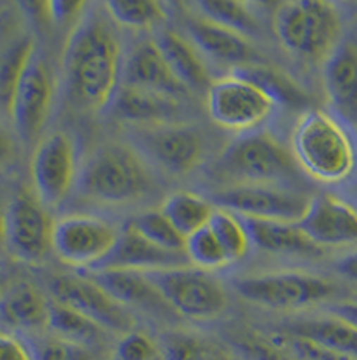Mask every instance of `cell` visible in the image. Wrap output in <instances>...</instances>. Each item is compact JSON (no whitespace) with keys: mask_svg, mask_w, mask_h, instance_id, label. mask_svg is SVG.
<instances>
[{"mask_svg":"<svg viewBox=\"0 0 357 360\" xmlns=\"http://www.w3.org/2000/svg\"><path fill=\"white\" fill-rule=\"evenodd\" d=\"M123 61L121 43L111 18L85 12L70 32L63 51L70 97L92 112L108 109L121 87Z\"/></svg>","mask_w":357,"mask_h":360,"instance_id":"obj_1","label":"cell"},{"mask_svg":"<svg viewBox=\"0 0 357 360\" xmlns=\"http://www.w3.org/2000/svg\"><path fill=\"white\" fill-rule=\"evenodd\" d=\"M291 153L308 177L335 186L357 172V140L346 121L322 109L299 116L291 133Z\"/></svg>","mask_w":357,"mask_h":360,"instance_id":"obj_2","label":"cell"},{"mask_svg":"<svg viewBox=\"0 0 357 360\" xmlns=\"http://www.w3.org/2000/svg\"><path fill=\"white\" fill-rule=\"evenodd\" d=\"M77 184L84 198L104 204L137 202L154 189L143 157L125 145H106L94 151Z\"/></svg>","mask_w":357,"mask_h":360,"instance_id":"obj_3","label":"cell"},{"mask_svg":"<svg viewBox=\"0 0 357 360\" xmlns=\"http://www.w3.org/2000/svg\"><path fill=\"white\" fill-rule=\"evenodd\" d=\"M274 34L281 46L301 60H327L340 44L342 19L325 0H291L274 11Z\"/></svg>","mask_w":357,"mask_h":360,"instance_id":"obj_4","label":"cell"},{"mask_svg":"<svg viewBox=\"0 0 357 360\" xmlns=\"http://www.w3.org/2000/svg\"><path fill=\"white\" fill-rule=\"evenodd\" d=\"M216 169L235 186L288 187L298 179L291 150L265 131L238 134L223 150Z\"/></svg>","mask_w":357,"mask_h":360,"instance_id":"obj_5","label":"cell"},{"mask_svg":"<svg viewBox=\"0 0 357 360\" xmlns=\"http://www.w3.org/2000/svg\"><path fill=\"white\" fill-rule=\"evenodd\" d=\"M206 105L215 124L237 134L258 131L282 108L268 89L240 72L213 80Z\"/></svg>","mask_w":357,"mask_h":360,"instance_id":"obj_6","label":"cell"},{"mask_svg":"<svg viewBox=\"0 0 357 360\" xmlns=\"http://www.w3.org/2000/svg\"><path fill=\"white\" fill-rule=\"evenodd\" d=\"M163 300L180 316L191 320H215L228 306L227 290L206 270L172 267L143 272Z\"/></svg>","mask_w":357,"mask_h":360,"instance_id":"obj_7","label":"cell"},{"mask_svg":"<svg viewBox=\"0 0 357 360\" xmlns=\"http://www.w3.org/2000/svg\"><path fill=\"white\" fill-rule=\"evenodd\" d=\"M233 289L253 304L270 309H299L328 300L334 284L303 272H270L233 281Z\"/></svg>","mask_w":357,"mask_h":360,"instance_id":"obj_8","label":"cell"},{"mask_svg":"<svg viewBox=\"0 0 357 360\" xmlns=\"http://www.w3.org/2000/svg\"><path fill=\"white\" fill-rule=\"evenodd\" d=\"M50 290L53 301L79 311L106 331L121 335L134 331L137 321L131 311L85 274L55 276L50 282Z\"/></svg>","mask_w":357,"mask_h":360,"instance_id":"obj_9","label":"cell"},{"mask_svg":"<svg viewBox=\"0 0 357 360\" xmlns=\"http://www.w3.org/2000/svg\"><path fill=\"white\" fill-rule=\"evenodd\" d=\"M31 177L36 198L46 210L58 207L77 182V143L56 131L39 143L32 155Z\"/></svg>","mask_w":357,"mask_h":360,"instance_id":"obj_10","label":"cell"},{"mask_svg":"<svg viewBox=\"0 0 357 360\" xmlns=\"http://www.w3.org/2000/svg\"><path fill=\"white\" fill-rule=\"evenodd\" d=\"M119 231L108 221L92 216H67L55 223L51 248L55 255L79 269H94L116 245Z\"/></svg>","mask_w":357,"mask_h":360,"instance_id":"obj_11","label":"cell"},{"mask_svg":"<svg viewBox=\"0 0 357 360\" xmlns=\"http://www.w3.org/2000/svg\"><path fill=\"white\" fill-rule=\"evenodd\" d=\"M215 204L237 216L298 224L311 198L291 187L232 186L213 195Z\"/></svg>","mask_w":357,"mask_h":360,"instance_id":"obj_12","label":"cell"},{"mask_svg":"<svg viewBox=\"0 0 357 360\" xmlns=\"http://www.w3.org/2000/svg\"><path fill=\"white\" fill-rule=\"evenodd\" d=\"M6 245L15 259L38 264L46 259L53 241L55 221L38 198L20 192L4 212Z\"/></svg>","mask_w":357,"mask_h":360,"instance_id":"obj_13","label":"cell"},{"mask_svg":"<svg viewBox=\"0 0 357 360\" xmlns=\"http://www.w3.org/2000/svg\"><path fill=\"white\" fill-rule=\"evenodd\" d=\"M134 141L146 158L170 174H189L198 169L204 157L201 134L191 126L179 122L139 128Z\"/></svg>","mask_w":357,"mask_h":360,"instance_id":"obj_14","label":"cell"},{"mask_svg":"<svg viewBox=\"0 0 357 360\" xmlns=\"http://www.w3.org/2000/svg\"><path fill=\"white\" fill-rule=\"evenodd\" d=\"M53 75L39 56H32L15 85L9 112L19 136L32 141L46 124L53 104Z\"/></svg>","mask_w":357,"mask_h":360,"instance_id":"obj_15","label":"cell"},{"mask_svg":"<svg viewBox=\"0 0 357 360\" xmlns=\"http://www.w3.org/2000/svg\"><path fill=\"white\" fill-rule=\"evenodd\" d=\"M298 228L322 247L357 243V211L330 194L311 198Z\"/></svg>","mask_w":357,"mask_h":360,"instance_id":"obj_16","label":"cell"},{"mask_svg":"<svg viewBox=\"0 0 357 360\" xmlns=\"http://www.w3.org/2000/svg\"><path fill=\"white\" fill-rule=\"evenodd\" d=\"M123 87L146 90L172 99H184L189 90L184 87L170 70L162 51L154 39H146L131 48L130 55L123 61Z\"/></svg>","mask_w":357,"mask_h":360,"instance_id":"obj_17","label":"cell"},{"mask_svg":"<svg viewBox=\"0 0 357 360\" xmlns=\"http://www.w3.org/2000/svg\"><path fill=\"white\" fill-rule=\"evenodd\" d=\"M186 265H189L186 253L163 250V248L143 238L128 223L119 231L116 245H114L109 255L90 270L116 269L149 272V270L186 267Z\"/></svg>","mask_w":357,"mask_h":360,"instance_id":"obj_18","label":"cell"},{"mask_svg":"<svg viewBox=\"0 0 357 360\" xmlns=\"http://www.w3.org/2000/svg\"><path fill=\"white\" fill-rule=\"evenodd\" d=\"M186 32L189 41L209 58L237 65L238 68L261 65L262 58L249 38L238 32L211 22V20L196 15L186 19Z\"/></svg>","mask_w":357,"mask_h":360,"instance_id":"obj_19","label":"cell"},{"mask_svg":"<svg viewBox=\"0 0 357 360\" xmlns=\"http://www.w3.org/2000/svg\"><path fill=\"white\" fill-rule=\"evenodd\" d=\"M126 308H138L157 316L177 314L146 276L138 270H87L84 272Z\"/></svg>","mask_w":357,"mask_h":360,"instance_id":"obj_20","label":"cell"},{"mask_svg":"<svg viewBox=\"0 0 357 360\" xmlns=\"http://www.w3.org/2000/svg\"><path fill=\"white\" fill-rule=\"evenodd\" d=\"M323 87L340 120L357 124V48L340 43L323 65Z\"/></svg>","mask_w":357,"mask_h":360,"instance_id":"obj_21","label":"cell"},{"mask_svg":"<svg viewBox=\"0 0 357 360\" xmlns=\"http://www.w3.org/2000/svg\"><path fill=\"white\" fill-rule=\"evenodd\" d=\"M155 44L162 51L170 70L187 90H206L211 87L213 79L206 61L194 44L172 30H158Z\"/></svg>","mask_w":357,"mask_h":360,"instance_id":"obj_22","label":"cell"},{"mask_svg":"<svg viewBox=\"0 0 357 360\" xmlns=\"http://www.w3.org/2000/svg\"><path fill=\"white\" fill-rule=\"evenodd\" d=\"M247 230L250 243L261 250L281 255H303L317 257L322 255V248L315 245L298 228V224L282 223V221L249 218L238 216Z\"/></svg>","mask_w":357,"mask_h":360,"instance_id":"obj_23","label":"cell"},{"mask_svg":"<svg viewBox=\"0 0 357 360\" xmlns=\"http://www.w3.org/2000/svg\"><path fill=\"white\" fill-rule=\"evenodd\" d=\"M50 300L31 282H18L0 296V321L23 331L48 328Z\"/></svg>","mask_w":357,"mask_h":360,"instance_id":"obj_24","label":"cell"},{"mask_svg":"<svg viewBox=\"0 0 357 360\" xmlns=\"http://www.w3.org/2000/svg\"><path fill=\"white\" fill-rule=\"evenodd\" d=\"M121 120L142 124V128L158 124H170L177 116L180 101L146 90L119 87L113 104Z\"/></svg>","mask_w":357,"mask_h":360,"instance_id":"obj_25","label":"cell"},{"mask_svg":"<svg viewBox=\"0 0 357 360\" xmlns=\"http://www.w3.org/2000/svg\"><path fill=\"white\" fill-rule=\"evenodd\" d=\"M284 330L286 333L318 343L344 357L357 359V330L334 316L294 321Z\"/></svg>","mask_w":357,"mask_h":360,"instance_id":"obj_26","label":"cell"},{"mask_svg":"<svg viewBox=\"0 0 357 360\" xmlns=\"http://www.w3.org/2000/svg\"><path fill=\"white\" fill-rule=\"evenodd\" d=\"M48 330L56 337L65 340L80 343V345L92 347L101 345L108 338L109 331L101 328L97 323L89 320L79 311L68 308L61 302L50 301V318H48Z\"/></svg>","mask_w":357,"mask_h":360,"instance_id":"obj_27","label":"cell"},{"mask_svg":"<svg viewBox=\"0 0 357 360\" xmlns=\"http://www.w3.org/2000/svg\"><path fill=\"white\" fill-rule=\"evenodd\" d=\"M172 226L177 230L184 238L191 236L201 228L208 226L215 207L208 199L201 198L192 192H175L169 195L163 202L162 210Z\"/></svg>","mask_w":357,"mask_h":360,"instance_id":"obj_28","label":"cell"},{"mask_svg":"<svg viewBox=\"0 0 357 360\" xmlns=\"http://www.w3.org/2000/svg\"><path fill=\"white\" fill-rule=\"evenodd\" d=\"M198 7V15L228 27V30L245 36L256 38L261 32V20L250 4L238 0H201L194 4Z\"/></svg>","mask_w":357,"mask_h":360,"instance_id":"obj_29","label":"cell"},{"mask_svg":"<svg viewBox=\"0 0 357 360\" xmlns=\"http://www.w3.org/2000/svg\"><path fill=\"white\" fill-rule=\"evenodd\" d=\"M104 7L113 22L131 30H151L167 20L165 7L155 0H109Z\"/></svg>","mask_w":357,"mask_h":360,"instance_id":"obj_30","label":"cell"},{"mask_svg":"<svg viewBox=\"0 0 357 360\" xmlns=\"http://www.w3.org/2000/svg\"><path fill=\"white\" fill-rule=\"evenodd\" d=\"M208 226L211 228L213 235L218 240L225 255L228 257L230 264L242 260L247 255L250 240L244 223L237 214L227 210H221V207H215V212H213Z\"/></svg>","mask_w":357,"mask_h":360,"instance_id":"obj_31","label":"cell"},{"mask_svg":"<svg viewBox=\"0 0 357 360\" xmlns=\"http://www.w3.org/2000/svg\"><path fill=\"white\" fill-rule=\"evenodd\" d=\"M131 226L137 230L143 238L150 243L157 245L167 252L186 253V238L172 226V223L165 218L162 211H146L138 214L130 221Z\"/></svg>","mask_w":357,"mask_h":360,"instance_id":"obj_32","label":"cell"},{"mask_svg":"<svg viewBox=\"0 0 357 360\" xmlns=\"http://www.w3.org/2000/svg\"><path fill=\"white\" fill-rule=\"evenodd\" d=\"M35 55V41L26 36L12 44L0 58V104L4 108L9 109L15 85H18L26 65Z\"/></svg>","mask_w":357,"mask_h":360,"instance_id":"obj_33","label":"cell"},{"mask_svg":"<svg viewBox=\"0 0 357 360\" xmlns=\"http://www.w3.org/2000/svg\"><path fill=\"white\" fill-rule=\"evenodd\" d=\"M186 257L189 264L201 270H216L228 265V257L213 235L211 228L204 226L186 238Z\"/></svg>","mask_w":357,"mask_h":360,"instance_id":"obj_34","label":"cell"},{"mask_svg":"<svg viewBox=\"0 0 357 360\" xmlns=\"http://www.w3.org/2000/svg\"><path fill=\"white\" fill-rule=\"evenodd\" d=\"M35 360H94L92 349L65 340L56 335L32 338L27 342Z\"/></svg>","mask_w":357,"mask_h":360,"instance_id":"obj_35","label":"cell"},{"mask_svg":"<svg viewBox=\"0 0 357 360\" xmlns=\"http://www.w3.org/2000/svg\"><path fill=\"white\" fill-rule=\"evenodd\" d=\"M167 360H228L209 343L191 335H170L165 340Z\"/></svg>","mask_w":357,"mask_h":360,"instance_id":"obj_36","label":"cell"},{"mask_svg":"<svg viewBox=\"0 0 357 360\" xmlns=\"http://www.w3.org/2000/svg\"><path fill=\"white\" fill-rule=\"evenodd\" d=\"M116 355L119 360H155L157 347L146 335L139 331L123 335L116 347Z\"/></svg>","mask_w":357,"mask_h":360,"instance_id":"obj_37","label":"cell"},{"mask_svg":"<svg viewBox=\"0 0 357 360\" xmlns=\"http://www.w3.org/2000/svg\"><path fill=\"white\" fill-rule=\"evenodd\" d=\"M235 345L250 360H286L276 343L264 342L257 337H250V335L238 338Z\"/></svg>","mask_w":357,"mask_h":360,"instance_id":"obj_38","label":"cell"},{"mask_svg":"<svg viewBox=\"0 0 357 360\" xmlns=\"http://www.w3.org/2000/svg\"><path fill=\"white\" fill-rule=\"evenodd\" d=\"M0 360H35L26 340L9 333H0Z\"/></svg>","mask_w":357,"mask_h":360,"instance_id":"obj_39","label":"cell"},{"mask_svg":"<svg viewBox=\"0 0 357 360\" xmlns=\"http://www.w3.org/2000/svg\"><path fill=\"white\" fill-rule=\"evenodd\" d=\"M85 2H50V18L55 22H67L70 19L82 18Z\"/></svg>","mask_w":357,"mask_h":360,"instance_id":"obj_40","label":"cell"},{"mask_svg":"<svg viewBox=\"0 0 357 360\" xmlns=\"http://www.w3.org/2000/svg\"><path fill=\"white\" fill-rule=\"evenodd\" d=\"M330 316L347 323L357 330V302H340L330 308Z\"/></svg>","mask_w":357,"mask_h":360,"instance_id":"obj_41","label":"cell"},{"mask_svg":"<svg viewBox=\"0 0 357 360\" xmlns=\"http://www.w3.org/2000/svg\"><path fill=\"white\" fill-rule=\"evenodd\" d=\"M15 155V145L12 136L7 131L0 128V169L9 165Z\"/></svg>","mask_w":357,"mask_h":360,"instance_id":"obj_42","label":"cell"},{"mask_svg":"<svg viewBox=\"0 0 357 360\" xmlns=\"http://www.w3.org/2000/svg\"><path fill=\"white\" fill-rule=\"evenodd\" d=\"M337 270L347 279L357 281V252L349 253L337 262Z\"/></svg>","mask_w":357,"mask_h":360,"instance_id":"obj_43","label":"cell"},{"mask_svg":"<svg viewBox=\"0 0 357 360\" xmlns=\"http://www.w3.org/2000/svg\"><path fill=\"white\" fill-rule=\"evenodd\" d=\"M6 243V228H4V216L0 214V247Z\"/></svg>","mask_w":357,"mask_h":360,"instance_id":"obj_44","label":"cell"},{"mask_svg":"<svg viewBox=\"0 0 357 360\" xmlns=\"http://www.w3.org/2000/svg\"><path fill=\"white\" fill-rule=\"evenodd\" d=\"M2 292H4V289H2V282H0V296H2Z\"/></svg>","mask_w":357,"mask_h":360,"instance_id":"obj_45","label":"cell"}]
</instances>
